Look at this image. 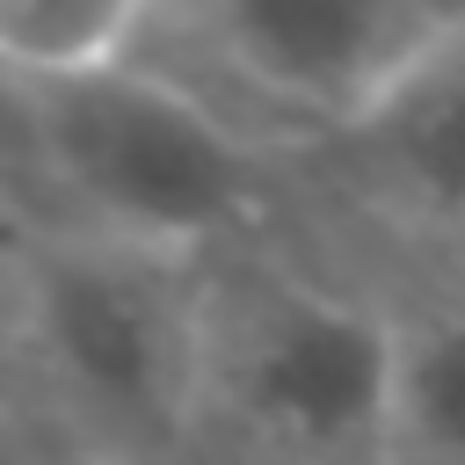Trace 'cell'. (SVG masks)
<instances>
[{"mask_svg":"<svg viewBox=\"0 0 465 465\" xmlns=\"http://www.w3.org/2000/svg\"><path fill=\"white\" fill-rule=\"evenodd\" d=\"M22 320L73 421L109 458H160L211 400V312L182 254L80 232L22 276Z\"/></svg>","mask_w":465,"mask_h":465,"instance_id":"6da1fadb","label":"cell"},{"mask_svg":"<svg viewBox=\"0 0 465 465\" xmlns=\"http://www.w3.org/2000/svg\"><path fill=\"white\" fill-rule=\"evenodd\" d=\"M22 94L44 160L109 240L189 254L218 232H240L262 203L247 131L131 58L36 73L22 80Z\"/></svg>","mask_w":465,"mask_h":465,"instance_id":"7a4b0ae2","label":"cell"},{"mask_svg":"<svg viewBox=\"0 0 465 465\" xmlns=\"http://www.w3.org/2000/svg\"><path fill=\"white\" fill-rule=\"evenodd\" d=\"M436 15V0H145L124 58L174 80L232 131L247 109L341 131Z\"/></svg>","mask_w":465,"mask_h":465,"instance_id":"3957f363","label":"cell"},{"mask_svg":"<svg viewBox=\"0 0 465 465\" xmlns=\"http://www.w3.org/2000/svg\"><path fill=\"white\" fill-rule=\"evenodd\" d=\"M400 327L312 283H269L232 341L211 334V385L291 458H363L392 443Z\"/></svg>","mask_w":465,"mask_h":465,"instance_id":"277c9868","label":"cell"},{"mask_svg":"<svg viewBox=\"0 0 465 465\" xmlns=\"http://www.w3.org/2000/svg\"><path fill=\"white\" fill-rule=\"evenodd\" d=\"M341 138L400 203L465 218V15H436V29L341 124Z\"/></svg>","mask_w":465,"mask_h":465,"instance_id":"5b68a950","label":"cell"},{"mask_svg":"<svg viewBox=\"0 0 465 465\" xmlns=\"http://www.w3.org/2000/svg\"><path fill=\"white\" fill-rule=\"evenodd\" d=\"M392 443L429 465H465V305L400 327Z\"/></svg>","mask_w":465,"mask_h":465,"instance_id":"8992f818","label":"cell"},{"mask_svg":"<svg viewBox=\"0 0 465 465\" xmlns=\"http://www.w3.org/2000/svg\"><path fill=\"white\" fill-rule=\"evenodd\" d=\"M145 0H0V65L15 80L124 58Z\"/></svg>","mask_w":465,"mask_h":465,"instance_id":"52a82bcc","label":"cell"}]
</instances>
